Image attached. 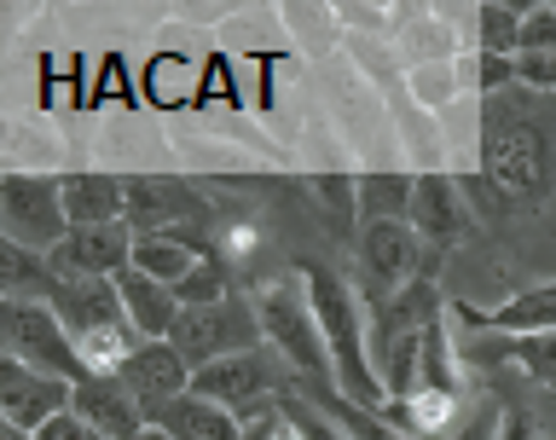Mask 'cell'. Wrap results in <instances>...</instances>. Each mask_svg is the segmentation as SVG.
<instances>
[{
  "label": "cell",
  "mask_w": 556,
  "mask_h": 440,
  "mask_svg": "<svg viewBox=\"0 0 556 440\" xmlns=\"http://www.w3.org/2000/svg\"><path fill=\"white\" fill-rule=\"evenodd\" d=\"M481 180L504 209H539L556 191V134L533 111V87L486 93L481 111Z\"/></svg>",
  "instance_id": "obj_1"
},
{
  "label": "cell",
  "mask_w": 556,
  "mask_h": 440,
  "mask_svg": "<svg viewBox=\"0 0 556 440\" xmlns=\"http://www.w3.org/2000/svg\"><path fill=\"white\" fill-rule=\"evenodd\" d=\"M302 278H307L313 313H319L325 348H330L337 394L348 400V406L382 417V406H389V389H382V377H377V360H371V319H365V302H359L354 278L337 273V267H319V261H307Z\"/></svg>",
  "instance_id": "obj_2"
},
{
  "label": "cell",
  "mask_w": 556,
  "mask_h": 440,
  "mask_svg": "<svg viewBox=\"0 0 556 440\" xmlns=\"http://www.w3.org/2000/svg\"><path fill=\"white\" fill-rule=\"evenodd\" d=\"M255 296V313H261V337L267 348L285 354V365L295 372V382L307 400H337V372H330V348H325V330H319V313H313V296H307V278L302 267L295 273H267Z\"/></svg>",
  "instance_id": "obj_3"
},
{
  "label": "cell",
  "mask_w": 556,
  "mask_h": 440,
  "mask_svg": "<svg viewBox=\"0 0 556 440\" xmlns=\"http://www.w3.org/2000/svg\"><path fill=\"white\" fill-rule=\"evenodd\" d=\"M52 313L64 319L70 342L87 365V377H116L139 354V330L128 325V307L116 296V278H59Z\"/></svg>",
  "instance_id": "obj_4"
},
{
  "label": "cell",
  "mask_w": 556,
  "mask_h": 440,
  "mask_svg": "<svg viewBox=\"0 0 556 440\" xmlns=\"http://www.w3.org/2000/svg\"><path fill=\"white\" fill-rule=\"evenodd\" d=\"M446 319L441 285L434 278H417L412 290H400L389 307L371 313V360L389 400L417 394V372H424V348L434 337V325Z\"/></svg>",
  "instance_id": "obj_5"
},
{
  "label": "cell",
  "mask_w": 556,
  "mask_h": 440,
  "mask_svg": "<svg viewBox=\"0 0 556 440\" xmlns=\"http://www.w3.org/2000/svg\"><path fill=\"white\" fill-rule=\"evenodd\" d=\"M429 267H434V255L412 232V221H365L354 238V267H348V278H354L359 302L377 313L400 290H412L417 278H429Z\"/></svg>",
  "instance_id": "obj_6"
},
{
  "label": "cell",
  "mask_w": 556,
  "mask_h": 440,
  "mask_svg": "<svg viewBox=\"0 0 556 440\" xmlns=\"http://www.w3.org/2000/svg\"><path fill=\"white\" fill-rule=\"evenodd\" d=\"M215 221L220 215L203 186L174 180V174H128V232L134 238H180L208 255Z\"/></svg>",
  "instance_id": "obj_7"
},
{
  "label": "cell",
  "mask_w": 556,
  "mask_h": 440,
  "mask_svg": "<svg viewBox=\"0 0 556 440\" xmlns=\"http://www.w3.org/2000/svg\"><path fill=\"white\" fill-rule=\"evenodd\" d=\"M191 389L250 424V417H267L273 406H285V400L302 389V382H295V372L285 365V354H278V348L261 342V348H250V354H232V360H220V365H208V372H198V377H191Z\"/></svg>",
  "instance_id": "obj_8"
},
{
  "label": "cell",
  "mask_w": 556,
  "mask_h": 440,
  "mask_svg": "<svg viewBox=\"0 0 556 440\" xmlns=\"http://www.w3.org/2000/svg\"><path fill=\"white\" fill-rule=\"evenodd\" d=\"M174 354H180L191 372H208V365L232 360V354H250L261 348V313H255V296L250 290H232L226 302H208V307H186L180 325H174Z\"/></svg>",
  "instance_id": "obj_9"
},
{
  "label": "cell",
  "mask_w": 556,
  "mask_h": 440,
  "mask_svg": "<svg viewBox=\"0 0 556 440\" xmlns=\"http://www.w3.org/2000/svg\"><path fill=\"white\" fill-rule=\"evenodd\" d=\"M0 348H7V360L29 365V372L87 382V365L76 354V342H70L64 319L52 313V302H0Z\"/></svg>",
  "instance_id": "obj_10"
},
{
  "label": "cell",
  "mask_w": 556,
  "mask_h": 440,
  "mask_svg": "<svg viewBox=\"0 0 556 440\" xmlns=\"http://www.w3.org/2000/svg\"><path fill=\"white\" fill-rule=\"evenodd\" d=\"M0 232L17 250L52 255L70 238V215H64V186L59 174H7L0 180Z\"/></svg>",
  "instance_id": "obj_11"
},
{
  "label": "cell",
  "mask_w": 556,
  "mask_h": 440,
  "mask_svg": "<svg viewBox=\"0 0 556 440\" xmlns=\"http://www.w3.org/2000/svg\"><path fill=\"white\" fill-rule=\"evenodd\" d=\"M412 232L429 243L434 261L458 250V243L476 232V203H469L464 180H452V174H417V191H412Z\"/></svg>",
  "instance_id": "obj_12"
},
{
  "label": "cell",
  "mask_w": 556,
  "mask_h": 440,
  "mask_svg": "<svg viewBox=\"0 0 556 440\" xmlns=\"http://www.w3.org/2000/svg\"><path fill=\"white\" fill-rule=\"evenodd\" d=\"M70 406H76V382L29 372V365H17V360H0V424L7 429L41 435L52 417H64Z\"/></svg>",
  "instance_id": "obj_13"
},
{
  "label": "cell",
  "mask_w": 556,
  "mask_h": 440,
  "mask_svg": "<svg viewBox=\"0 0 556 440\" xmlns=\"http://www.w3.org/2000/svg\"><path fill=\"white\" fill-rule=\"evenodd\" d=\"M134 232L128 226H70V238L52 250L59 278H122L134 267Z\"/></svg>",
  "instance_id": "obj_14"
},
{
  "label": "cell",
  "mask_w": 556,
  "mask_h": 440,
  "mask_svg": "<svg viewBox=\"0 0 556 440\" xmlns=\"http://www.w3.org/2000/svg\"><path fill=\"white\" fill-rule=\"evenodd\" d=\"M464 365H516L545 400H556V330H533V337H498L481 330V342H458Z\"/></svg>",
  "instance_id": "obj_15"
},
{
  "label": "cell",
  "mask_w": 556,
  "mask_h": 440,
  "mask_svg": "<svg viewBox=\"0 0 556 440\" xmlns=\"http://www.w3.org/2000/svg\"><path fill=\"white\" fill-rule=\"evenodd\" d=\"M122 389H128L139 406H146V417L151 412H163L168 400H180V394H191V365L174 354V342H139V354L122 365Z\"/></svg>",
  "instance_id": "obj_16"
},
{
  "label": "cell",
  "mask_w": 556,
  "mask_h": 440,
  "mask_svg": "<svg viewBox=\"0 0 556 440\" xmlns=\"http://www.w3.org/2000/svg\"><path fill=\"white\" fill-rule=\"evenodd\" d=\"M81 417V424H93L104 440H139L151 429V417H146V406L122 389V377H87V382H76V406H70Z\"/></svg>",
  "instance_id": "obj_17"
},
{
  "label": "cell",
  "mask_w": 556,
  "mask_h": 440,
  "mask_svg": "<svg viewBox=\"0 0 556 440\" xmlns=\"http://www.w3.org/2000/svg\"><path fill=\"white\" fill-rule=\"evenodd\" d=\"M64 186V215L70 226H128V180L104 168L59 174Z\"/></svg>",
  "instance_id": "obj_18"
},
{
  "label": "cell",
  "mask_w": 556,
  "mask_h": 440,
  "mask_svg": "<svg viewBox=\"0 0 556 440\" xmlns=\"http://www.w3.org/2000/svg\"><path fill=\"white\" fill-rule=\"evenodd\" d=\"M116 296L122 307H128V325L139 330V342H168L174 325H180V296H174L168 285H156V278H146L139 267H128L116 278Z\"/></svg>",
  "instance_id": "obj_19"
},
{
  "label": "cell",
  "mask_w": 556,
  "mask_h": 440,
  "mask_svg": "<svg viewBox=\"0 0 556 440\" xmlns=\"http://www.w3.org/2000/svg\"><path fill=\"white\" fill-rule=\"evenodd\" d=\"M151 429H163L168 440H243V417H232L226 406L191 389L180 400H168L163 412H151Z\"/></svg>",
  "instance_id": "obj_20"
},
{
  "label": "cell",
  "mask_w": 556,
  "mask_h": 440,
  "mask_svg": "<svg viewBox=\"0 0 556 440\" xmlns=\"http://www.w3.org/2000/svg\"><path fill=\"white\" fill-rule=\"evenodd\" d=\"M0 290H7V302H52V290H59L52 255L17 250V243L0 238Z\"/></svg>",
  "instance_id": "obj_21"
},
{
  "label": "cell",
  "mask_w": 556,
  "mask_h": 440,
  "mask_svg": "<svg viewBox=\"0 0 556 440\" xmlns=\"http://www.w3.org/2000/svg\"><path fill=\"white\" fill-rule=\"evenodd\" d=\"M203 250H191V243H180V238H139L134 243V267L146 273V278H156V285H168V290H180L191 273L203 267Z\"/></svg>",
  "instance_id": "obj_22"
},
{
  "label": "cell",
  "mask_w": 556,
  "mask_h": 440,
  "mask_svg": "<svg viewBox=\"0 0 556 440\" xmlns=\"http://www.w3.org/2000/svg\"><path fill=\"white\" fill-rule=\"evenodd\" d=\"M313 203H319V215L330 221V238L348 243L354 250L359 238V180H348V174H325V180H313Z\"/></svg>",
  "instance_id": "obj_23"
},
{
  "label": "cell",
  "mask_w": 556,
  "mask_h": 440,
  "mask_svg": "<svg viewBox=\"0 0 556 440\" xmlns=\"http://www.w3.org/2000/svg\"><path fill=\"white\" fill-rule=\"evenodd\" d=\"M417 174H365L359 180V221H412Z\"/></svg>",
  "instance_id": "obj_24"
},
{
  "label": "cell",
  "mask_w": 556,
  "mask_h": 440,
  "mask_svg": "<svg viewBox=\"0 0 556 440\" xmlns=\"http://www.w3.org/2000/svg\"><path fill=\"white\" fill-rule=\"evenodd\" d=\"M533 7H481V59H516Z\"/></svg>",
  "instance_id": "obj_25"
},
{
  "label": "cell",
  "mask_w": 556,
  "mask_h": 440,
  "mask_svg": "<svg viewBox=\"0 0 556 440\" xmlns=\"http://www.w3.org/2000/svg\"><path fill=\"white\" fill-rule=\"evenodd\" d=\"M35 440H104V435H99L93 424H81L76 412H64V417H52V424L35 435Z\"/></svg>",
  "instance_id": "obj_26"
},
{
  "label": "cell",
  "mask_w": 556,
  "mask_h": 440,
  "mask_svg": "<svg viewBox=\"0 0 556 440\" xmlns=\"http://www.w3.org/2000/svg\"><path fill=\"white\" fill-rule=\"evenodd\" d=\"M458 440H504V406H481V412L464 424Z\"/></svg>",
  "instance_id": "obj_27"
},
{
  "label": "cell",
  "mask_w": 556,
  "mask_h": 440,
  "mask_svg": "<svg viewBox=\"0 0 556 440\" xmlns=\"http://www.w3.org/2000/svg\"><path fill=\"white\" fill-rule=\"evenodd\" d=\"M0 440H35V435H24V429H7V424H0Z\"/></svg>",
  "instance_id": "obj_28"
},
{
  "label": "cell",
  "mask_w": 556,
  "mask_h": 440,
  "mask_svg": "<svg viewBox=\"0 0 556 440\" xmlns=\"http://www.w3.org/2000/svg\"><path fill=\"white\" fill-rule=\"evenodd\" d=\"M139 440H168V435H163V429H146V435H139Z\"/></svg>",
  "instance_id": "obj_29"
}]
</instances>
